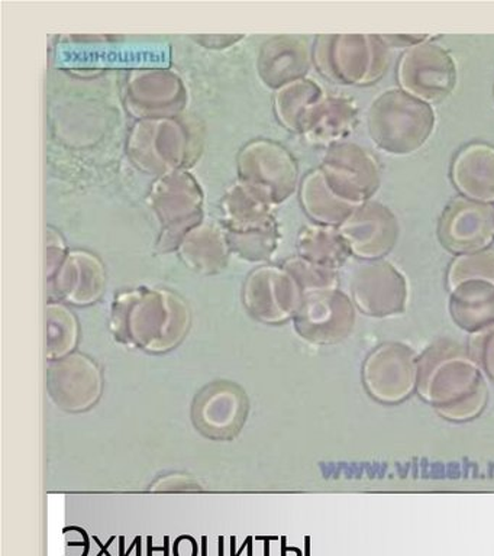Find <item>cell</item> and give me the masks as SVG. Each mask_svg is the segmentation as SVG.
I'll return each instance as SVG.
<instances>
[{
    "label": "cell",
    "instance_id": "cell-13",
    "mask_svg": "<svg viewBox=\"0 0 494 556\" xmlns=\"http://www.w3.org/2000/svg\"><path fill=\"white\" fill-rule=\"evenodd\" d=\"M484 280L494 282V251L481 250L459 255L449 271L451 286L464 281Z\"/></svg>",
    "mask_w": 494,
    "mask_h": 556
},
{
    "label": "cell",
    "instance_id": "cell-6",
    "mask_svg": "<svg viewBox=\"0 0 494 556\" xmlns=\"http://www.w3.org/2000/svg\"><path fill=\"white\" fill-rule=\"evenodd\" d=\"M340 230L351 254L368 261L388 255L396 245L401 232L394 213L376 200H368L355 207Z\"/></svg>",
    "mask_w": 494,
    "mask_h": 556
},
{
    "label": "cell",
    "instance_id": "cell-8",
    "mask_svg": "<svg viewBox=\"0 0 494 556\" xmlns=\"http://www.w3.org/2000/svg\"><path fill=\"white\" fill-rule=\"evenodd\" d=\"M451 178L463 198L494 203V147L470 143L455 156Z\"/></svg>",
    "mask_w": 494,
    "mask_h": 556
},
{
    "label": "cell",
    "instance_id": "cell-4",
    "mask_svg": "<svg viewBox=\"0 0 494 556\" xmlns=\"http://www.w3.org/2000/svg\"><path fill=\"white\" fill-rule=\"evenodd\" d=\"M329 189L354 206L368 202L380 187V169L375 156L353 142L329 146L322 168Z\"/></svg>",
    "mask_w": 494,
    "mask_h": 556
},
{
    "label": "cell",
    "instance_id": "cell-7",
    "mask_svg": "<svg viewBox=\"0 0 494 556\" xmlns=\"http://www.w3.org/2000/svg\"><path fill=\"white\" fill-rule=\"evenodd\" d=\"M355 298L364 311L375 315L401 311L406 299L405 280L392 264L370 261L359 268Z\"/></svg>",
    "mask_w": 494,
    "mask_h": 556
},
{
    "label": "cell",
    "instance_id": "cell-9",
    "mask_svg": "<svg viewBox=\"0 0 494 556\" xmlns=\"http://www.w3.org/2000/svg\"><path fill=\"white\" fill-rule=\"evenodd\" d=\"M357 121L358 109L354 100L324 98L306 116L302 129L311 141L333 146L353 132Z\"/></svg>",
    "mask_w": 494,
    "mask_h": 556
},
{
    "label": "cell",
    "instance_id": "cell-14",
    "mask_svg": "<svg viewBox=\"0 0 494 556\" xmlns=\"http://www.w3.org/2000/svg\"><path fill=\"white\" fill-rule=\"evenodd\" d=\"M384 41L389 47H414L416 43L427 41L432 38L429 35H418V37H410V35H383Z\"/></svg>",
    "mask_w": 494,
    "mask_h": 556
},
{
    "label": "cell",
    "instance_id": "cell-10",
    "mask_svg": "<svg viewBox=\"0 0 494 556\" xmlns=\"http://www.w3.org/2000/svg\"><path fill=\"white\" fill-rule=\"evenodd\" d=\"M303 203L307 213L320 225L340 228L351 213L354 212V204L338 198L325 181L322 172L312 173L303 185Z\"/></svg>",
    "mask_w": 494,
    "mask_h": 556
},
{
    "label": "cell",
    "instance_id": "cell-5",
    "mask_svg": "<svg viewBox=\"0 0 494 556\" xmlns=\"http://www.w3.org/2000/svg\"><path fill=\"white\" fill-rule=\"evenodd\" d=\"M438 238L458 255L487 250L494 241V207L463 195L451 200L438 222Z\"/></svg>",
    "mask_w": 494,
    "mask_h": 556
},
{
    "label": "cell",
    "instance_id": "cell-11",
    "mask_svg": "<svg viewBox=\"0 0 494 556\" xmlns=\"http://www.w3.org/2000/svg\"><path fill=\"white\" fill-rule=\"evenodd\" d=\"M453 308L464 325L477 326L493 321L494 282L470 280L455 286Z\"/></svg>",
    "mask_w": 494,
    "mask_h": 556
},
{
    "label": "cell",
    "instance_id": "cell-3",
    "mask_svg": "<svg viewBox=\"0 0 494 556\" xmlns=\"http://www.w3.org/2000/svg\"><path fill=\"white\" fill-rule=\"evenodd\" d=\"M458 70L446 48L433 41L407 48L398 61V86L423 102L435 104L448 98L457 85Z\"/></svg>",
    "mask_w": 494,
    "mask_h": 556
},
{
    "label": "cell",
    "instance_id": "cell-1",
    "mask_svg": "<svg viewBox=\"0 0 494 556\" xmlns=\"http://www.w3.org/2000/svg\"><path fill=\"white\" fill-rule=\"evenodd\" d=\"M436 116L432 104L406 93L401 87L377 96L367 113L368 132L385 154H415L431 138Z\"/></svg>",
    "mask_w": 494,
    "mask_h": 556
},
{
    "label": "cell",
    "instance_id": "cell-2",
    "mask_svg": "<svg viewBox=\"0 0 494 556\" xmlns=\"http://www.w3.org/2000/svg\"><path fill=\"white\" fill-rule=\"evenodd\" d=\"M390 47L379 35H327L316 43V63L331 80L350 86L379 81L389 67Z\"/></svg>",
    "mask_w": 494,
    "mask_h": 556
},
{
    "label": "cell",
    "instance_id": "cell-12",
    "mask_svg": "<svg viewBox=\"0 0 494 556\" xmlns=\"http://www.w3.org/2000/svg\"><path fill=\"white\" fill-rule=\"evenodd\" d=\"M301 251L309 263L329 268L344 263L351 250L340 228L333 226H312L301 237Z\"/></svg>",
    "mask_w": 494,
    "mask_h": 556
}]
</instances>
